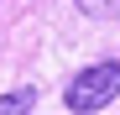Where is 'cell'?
I'll return each instance as SVG.
<instances>
[{
  "instance_id": "obj_1",
  "label": "cell",
  "mask_w": 120,
  "mask_h": 115,
  "mask_svg": "<svg viewBox=\"0 0 120 115\" xmlns=\"http://www.w3.org/2000/svg\"><path fill=\"white\" fill-rule=\"evenodd\" d=\"M115 94H120V63H94V68H84V73L68 84L63 100H68V110L89 115V110H105Z\"/></svg>"
},
{
  "instance_id": "obj_2",
  "label": "cell",
  "mask_w": 120,
  "mask_h": 115,
  "mask_svg": "<svg viewBox=\"0 0 120 115\" xmlns=\"http://www.w3.org/2000/svg\"><path fill=\"white\" fill-rule=\"evenodd\" d=\"M37 105V89H11L5 100H0V115H26Z\"/></svg>"
},
{
  "instance_id": "obj_3",
  "label": "cell",
  "mask_w": 120,
  "mask_h": 115,
  "mask_svg": "<svg viewBox=\"0 0 120 115\" xmlns=\"http://www.w3.org/2000/svg\"><path fill=\"white\" fill-rule=\"evenodd\" d=\"M84 16H120V0H78Z\"/></svg>"
}]
</instances>
